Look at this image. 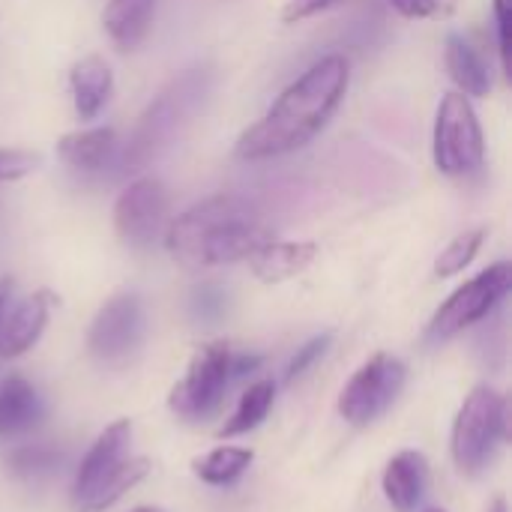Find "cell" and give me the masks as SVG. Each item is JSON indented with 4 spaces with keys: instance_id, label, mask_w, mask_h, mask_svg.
I'll return each instance as SVG.
<instances>
[{
    "instance_id": "6da1fadb",
    "label": "cell",
    "mask_w": 512,
    "mask_h": 512,
    "mask_svg": "<svg viewBox=\"0 0 512 512\" xmlns=\"http://www.w3.org/2000/svg\"><path fill=\"white\" fill-rule=\"evenodd\" d=\"M351 84V66L342 54H327L312 63L297 81H291L276 102L237 138L234 156L243 162H267L312 144L339 105Z\"/></svg>"
},
{
    "instance_id": "7a4b0ae2",
    "label": "cell",
    "mask_w": 512,
    "mask_h": 512,
    "mask_svg": "<svg viewBox=\"0 0 512 512\" xmlns=\"http://www.w3.org/2000/svg\"><path fill=\"white\" fill-rule=\"evenodd\" d=\"M162 240L177 264L204 270L246 261L255 249L273 240V234L252 201L240 195H210L168 219Z\"/></svg>"
},
{
    "instance_id": "3957f363",
    "label": "cell",
    "mask_w": 512,
    "mask_h": 512,
    "mask_svg": "<svg viewBox=\"0 0 512 512\" xmlns=\"http://www.w3.org/2000/svg\"><path fill=\"white\" fill-rule=\"evenodd\" d=\"M210 90H213V69L207 63H195L183 69L177 78H171L141 111L135 129L129 132L120 150V165L126 171L147 168L162 150H168L183 135V129L210 99Z\"/></svg>"
},
{
    "instance_id": "277c9868",
    "label": "cell",
    "mask_w": 512,
    "mask_h": 512,
    "mask_svg": "<svg viewBox=\"0 0 512 512\" xmlns=\"http://www.w3.org/2000/svg\"><path fill=\"white\" fill-rule=\"evenodd\" d=\"M261 366L255 354H234L225 342H210L195 351L186 375L171 387L168 408L189 423L213 417L234 381L252 375Z\"/></svg>"
},
{
    "instance_id": "5b68a950",
    "label": "cell",
    "mask_w": 512,
    "mask_h": 512,
    "mask_svg": "<svg viewBox=\"0 0 512 512\" xmlns=\"http://www.w3.org/2000/svg\"><path fill=\"white\" fill-rule=\"evenodd\" d=\"M507 435V405L492 387H474L453 423V462L462 474H480Z\"/></svg>"
},
{
    "instance_id": "8992f818",
    "label": "cell",
    "mask_w": 512,
    "mask_h": 512,
    "mask_svg": "<svg viewBox=\"0 0 512 512\" xmlns=\"http://www.w3.org/2000/svg\"><path fill=\"white\" fill-rule=\"evenodd\" d=\"M432 159L435 168L447 177H468L483 168L486 138L471 96L453 90L441 99L435 114Z\"/></svg>"
},
{
    "instance_id": "52a82bcc",
    "label": "cell",
    "mask_w": 512,
    "mask_h": 512,
    "mask_svg": "<svg viewBox=\"0 0 512 512\" xmlns=\"http://www.w3.org/2000/svg\"><path fill=\"white\" fill-rule=\"evenodd\" d=\"M510 288L512 267L507 261H498L489 270L477 273L474 279H468L462 288H456L441 303V309L432 315V321L426 327V339L432 345H438V342H447V339L459 336L462 330L474 327L477 321H483L504 303Z\"/></svg>"
},
{
    "instance_id": "ba28073f",
    "label": "cell",
    "mask_w": 512,
    "mask_h": 512,
    "mask_svg": "<svg viewBox=\"0 0 512 512\" xmlns=\"http://www.w3.org/2000/svg\"><path fill=\"white\" fill-rule=\"evenodd\" d=\"M405 378H408V369L399 357L393 354L369 357L339 393L342 420H348L357 429L372 426L393 408V402L399 399L405 387Z\"/></svg>"
},
{
    "instance_id": "9c48e42d",
    "label": "cell",
    "mask_w": 512,
    "mask_h": 512,
    "mask_svg": "<svg viewBox=\"0 0 512 512\" xmlns=\"http://www.w3.org/2000/svg\"><path fill=\"white\" fill-rule=\"evenodd\" d=\"M144 342V306L132 291H120L96 312L87 330V351L99 366H126Z\"/></svg>"
},
{
    "instance_id": "30bf717a",
    "label": "cell",
    "mask_w": 512,
    "mask_h": 512,
    "mask_svg": "<svg viewBox=\"0 0 512 512\" xmlns=\"http://www.w3.org/2000/svg\"><path fill=\"white\" fill-rule=\"evenodd\" d=\"M168 189L159 177L132 180L114 201L117 237L132 249H150L168 225Z\"/></svg>"
},
{
    "instance_id": "8fae6325",
    "label": "cell",
    "mask_w": 512,
    "mask_h": 512,
    "mask_svg": "<svg viewBox=\"0 0 512 512\" xmlns=\"http://www.w3.org/2000/svg\"><path fill=\"white\" fill-rule=\"evenodd\" d=\"M129 444H132V423L129 420L111 423L90 444L87 456L81 459V465L75 471V483H72V504L75 507H81L129 459Z\"/></svg>"
},
{
    "instance_id": "7c38bea8",
    "label": "cell",
    "mask_w": 512,
    "mask_h": 512,
    "mask_svg": "<svg viewBox=\"0 0 512 512\" xmlns=\"http://www.w3.org/2000/svg\"><path fill=\"white\" fill-rule=\"evenodd\" d=\"M51 303V291H36L12 309H6L0 321V357H21L39 342V336L48 327Z\"/></svg>"
},
{
    "instance_id": "4fadbf2b",
    "label": "cell",
    "mask_w": 512,
    "mask_h": 512,
    "mask_svg": "<svg viewBox=\"0 0 512 512\" xmlns=\"http://www.w3.org/2000/svg\"><path fill=\"white\" fill-rule=\"evenodd\" d=\"M57 156L84 174L105 171L117 162L120 156V141L111 126H90V129H75L57 138Z\"/></svg>"
},
{
    "instance_id": "5bb4252c",
    "label": "cell",
    "mask_w": 512,
    "mask_h": 512,
    "mask_svg": "<svg viewBox=\"0 0 512 512\" xmlns=\"http://www.w3.org/2000/svg\"><path fill=\"white\" fill-rule=\"evenodd\" d=\"M318 258V243L312 240H267L261 249H255L246 261L255 273L258 282L264 285H279L303 270Z\"/></svg>"
},
{
    "instance_id": "9a60e30c",
    "label": "cell",
    "mask_w": 512,
    "mask_h": 512,
    "mask_svg": "<svg viewBox=\"0 0 512 512\" xmlns=\"http://www.w3.org/2000/svg\"><path fill=\"white\" fill-rule=\"evenodd\" d=\"M429 486V462L417 450H402L384 471V495L396 512H414Z\"/></svg>"
},
{
    "instance_id": "2e32d148",
    "label": "cell",
    "mask_w": 512,
    "mask_h": 512,
    "mask_svg": "<svg viewBox=\"0 0 512 512\" xmlns=\"http://www.w3.org/2000/svg\"><path fill=\"white\" fill-rule=\"evenodd\" d=\"M69 90H72V102H75L78 117L93 120V117H99V111L108 105V99L114 93V72L96 54L81 57L69 69Z\"/></svg>"
},
{
    "instance_id": "e0dca14e",
    "label": "cell",
    "mask_w": 512,
    "mask_h": 512,
    "mask_svg": "<svg viewBox=\"0 0 512 512\" xmlns=\"http://www.w3.org/2000/svg\"><path fill=\"white\" fill-rule=\"evenodd\" d=\"M444 66L465 96H489L492 90V72L483 54L474 48V42L465 33H450L444 42Z\"/></svg>"
},
{
    "instance_id": "ac0fdd59",
    "label": "cell",
    "mask_w": 512,
    "mask_h": 512,
    "mask_svg": "<svg viewBox=\"0 0 512 512\" xmlns=\"http://www.w3.org/2000/svg\"><path fill=\"white\" fill-rule=\"evenodd\" d=\"M156 0H108L102 9V27L120 51L138 48L153 24Z\"/></svg>"
},
{
    "instance_id": "d6986e66",
    "label": "cell",
    "mask_w": 512,
    "mask_h": 512,
    "mask_svg": "<svg viewBox=\"0 0 512 512\" xmlns=\"http://www.w3.org/2000/svg\"><path fill=\"white\" fill-rule=\"evenodd\" d=\"M45 414V405L33 384L18 375L0 381V438L30 432Z\"/></svg>"
},
{
    "instance_id": "ffe728a7",
    "label": "cell",
    "mask_w": 512,
    "mask_h": 512,
    "mask_svg": "<svg viewBox=\"0 0 512 512\" xmlns=\"http://www.w3.org/2000/svg\"><path fill=\"white\" fill-rule=\"evenodd\" d=\"M273 399H276L273 381H255V384L240 396L234 414L222 423L219 438H237V435H246V432L258 429V426L264 423V417L270 414Z\"/></svg>"
},
{
    "instance_id": "44dd1931",
    "label": "cell",
    "mask_w": 512,
    "mask_h": 512,
    "mask_svg": "<svg viewBox=\"0 0 512 512\" xmlns=\"http://www.w3.org/2000/svg\"><path fill=\"white\" fill-rule=\"evenodd\" d=\"M252 459H255V453L246 447H216L207 456L195 459L192 471L207 486H231L249 471Z\"/></svg>"
},
{
    "instance_id": "7402d4cb",
    "label": "cell",
    "mask_w": 512,
    "mask_h": 512,
    "mask_svg": "<svg viewBox=\"0 0 512 512\" xmlns=\"http://www.w3.org/2000/svg\"><path fill=\"white\" fill-rule=\"evenodd\" d=\"M150 474V462L144 459V456H138V459H126L81 507H75L78 512H102L108 510V507H114L129 489H135L144 477Z\"/></svg>"
},
{
    "instance_id": "603a6c76",
    "label": "cell",
    "mask_w": 512,
    "mask_h": 512,
    "mask_svg": "<svg viewBox=\"0 0 512 512\" xmlns=\"http://www.w3.org/2000/svg\"><path fill=\"white\" fill-rule=\"evenodd\" d=\"M63 465V453L45 444H27L12 450L9 456V468L15 477L27 480V483H42L48 477H54Z\"/></svg>"
},
{
    "instance_id": "cb8c5ba5",
    "label": "cell",
    "mask_w": 512,
    "mask_h": 512,
    "mask_svg": "<svg viewBox=\"0 0 512 512\" xmlns=\"http://www.w3.org/2000/svg\"><path fill=\"white\" fill-rule=\"evenodd\" d=\"M483 240H486V228H474V231H465L456 240H450V246L435 261V276L450 279V276L462 273L483 249Z\"/></svg>"
},
{
    "instance_id": "d4e9b609",
    "label": "cell",
    "mask_w": 512,
    "mask_h": 512,
    "mask_svg": "<svg viewBox=\"0 0 512 512\" xmlns=\"http://www.w3.org/2000/svg\"><path fill=\"white\" fill-rule=\"evenodd\" d=\"M330 342H333V336L330 333H321V336H315V339H309L303 348H297V354L291 357V363H288V369H285V384H294V381H300L324 354H327V348H330Z\"/></svg>"
},
{
    "instance_id": "484cf974",
    "label": "cell",
    "mask_w": 512,
    "mask_h": 512,
    "mask_svg": "<svg viewBox=\"0 0 512 512\" xmlns=\"http://www.w3.org/2000/svg\"><path fill=\"white\" fill-rule=\"evenodd\" d=\"M42 156L21 147H0V183H15L39 168Z\"/></svg>"
},
{
    "instance_id": "4316f807",
    "label": "cell",
    "mask_w": 512,
    "mask_h": 512,
    "mask_svg": "<svg viewBox=\"0 0 512 512\" xmlns=\"http://www.w3.org/2000/svg\"><path fill=\"white\" fill-rule=\"evenodd\" d=\"M405 18H444L456 9V0H390Z\"/></svg>"
},
{
    "instance_id": "83f0119b",
    "label": "cell",
    "mask_w": 512,
    "mask_h": 512,
    "mask_svg": "<svg viewBox=\"0 0 512 512\" xmlns=\"http://www.w3.org/2000/svg\"><path fill=\"white\" fill-rule=\"evenodd\" d=\"M192 312L201 321H216L225 312V294L216 285H201L192 294Z\"/></svg>"
},
{
    "instance_id": "f1b7e54d",
    "label": "cell",
    "mask_w": 512,
    "mask_h": 512,
    "mask_svg": "<svg viewBox=\"0 0 512 512\" xmlns=\"http://www.w3.org/2000/svg\"><path fill=\"white\" fill-rule=\"evenodd\" d=\"M495 24H498V48L504 69H510V45H512V0H495Z\"/></svg>"
},
{
    "instance_id": "f546056e",
    "label": "cell",
    "mask_w": 512,
    "mask_h": 512,
    "mask_svg": "<svg viewBox=\"0 0 512 512\" xmlns=\"http://www.w3.org/2000/svg\"><path fill=\"white\" fill-rule=\"evenodd\" d=\"M336 3H342V0H288L285 9H282V21L285 24H297V21H306L312 15L327 12Z\"/></svg>"
},
{
    "instance_id": "4dcf8cb0",
    "label": "cell",
    "mask_w": 512,
    "mask_h": 512,
    "mask_svg": "<svg viewBox=\"0 0 512 512\" xmlns=\"http://www.w3.org/2000/svg\"><path fill=\"white\" fill-rule=\"evenodd\" d=\"M9 300H12V282L9 279H0V321L9 309Z\"/></svg>"
},
{
    "instance_id": "1f68e13d",
    "label": "cell",
    "mask_w": 512,
    "mask_h": 512,
    "mask_svg": "<svg viewBox=\"0 0 512 512\" xmlns=\"http://www.w3.org/2000/svg\"><path fill=\"white\" fill-rule=\"evenodd\" d=\"M489 512H507V501H504V498H498V501L489 507Z\"/></svg>"
},
{
    "instance_id": "d6a6232c",
    "label": "cell",
    "mask_w": 512,
    "mask_h": 512,
    "mask_svg": "<svg viewBox=\"0 0 512 512\" xmlns=\"http://www.w3.org/2000/svg\"><path fill=\"white\" fill-rule=\"evenodd\" d=\"M132 512H165V510H159V507H135Z\"/></svg>"
},
{
    "instance_id": "836d02e7",
    "label": "cell",
    "mask_w": 512,
    "mask_h": 512,
    "mask_svg": "<svg viewBox=\"0 0 512 512\" xmlns=\"http://www.w3.org/2000/svg\"><path fill=\"white\" fill-rule=\"evenodd\" d=\"M426 512H447V510H426Z\"/></svg>"
}]
</instances>
